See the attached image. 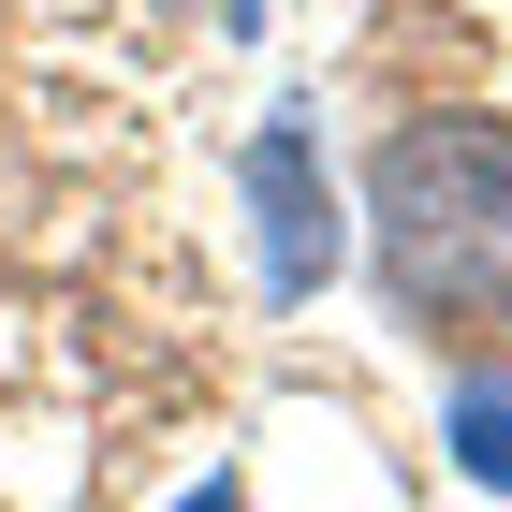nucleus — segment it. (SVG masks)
I'll use <instances>...</instances> for the list:
<instances>
[{
    "label": "nucleus",
    "instance_id": "3",
    "mask_svg": "<svg viewBox=\"0 0 512 512\" xmlns=\"http://www.w3.org/2000/svg\"><path fill=\"white\" fill-rule=\"evenodd\" d=\"M439 439H454V469H469L483 498H512V381H454Z\"/></svg>",
    "mask_w": 512,
    "mask_h": 512
},
{
    "label": "nucleus",
    "instance_id": "1",
    "mask_svg": "<svg viewBox=\"0 0 512 512\" xmlns=\"http://www.w3.org/2000/svg\"><path fill=\"white\" fill-rule=\"evenodd\" d=\"M366 220H381V278L410 322H498L512 308V118H483V103L395 118Z\"/></svg>",
    "mask_w": 512,
    "mask_h": 512
},
{
    "label": "nucleus",
    "instance_id": "2",
    "mask_svg": "<svg viewBox=\"0 0 512 512\" xmlns=\"http://www.w3.org/2000/svg\"><path fill=\"white\" fill-rule=\"evenodd\" d=\"M249 191H264V278H278V293H322V264H337V205H322V147H308V118H264Z\"/></svg>",
    "mask_w": 512,
    "mask_h": 512
}]
</instances>
